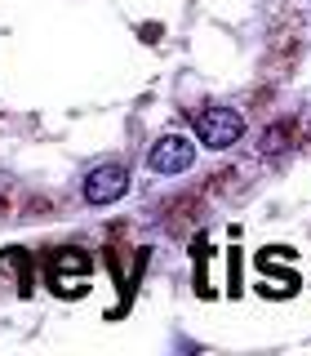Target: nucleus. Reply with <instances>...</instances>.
Instances as JSON below:
<instances>
[{
  "instance_id": "1",
  "label": "nucleus",
  "mask_w": 311,
  "mask_h": 356,
  "mask_svg": "<svg viewBox=\"0 0 311 356\" xmlns=\"http://www.w3.org/2000/svg\"><path fill=\"white\" fill-rule=\"evenodd\" d=\"M240 134H244V116H240L236 107L214 103V107H205V111L196 116V138L205 143L209 152H227V147H236Z\"/></svg>"
},
{
  "instance_id": "2",
  "label": "nucleus",
  "mask_w": 311,
  "mask_h": 356,
  "mask_svg": "<svg viewBox=\"0 0 311 356\" xmlns=\"http://www.w3.org/2000/svg\"><path fill=\"white\" fill-rule=\"evenodd\" d=\"M81 192H85L89 205H116V200L129 192V170L125 165H98V170L85 174Z\"/></svg>"
},
{
  "instance_id": "3",
  "label": "nucleus",
  "mask_w": 311,
  "mask_h": 356,
  "mask_svg": "<svg viewBox=\"0 0 311 356\" xmlns=\"http://www.w3.org/2000/svg\"><path fill=\"white\" fill-rule=\"evenodd\" d=\"M192 161H196V147H192V138H183V134H165V138L147 152V170L151 174H183V170H192Z\"/></svg>"
},
{
  "instance_id": "4",
  "label": "nucleus",
  "mask_w": 311,
  "mask_h": 356,
  "mask_svg": "<svg viewBox=\"0 0 311 356\" xmlns=\"http://www.w3.org/2000/svg\"><path fill=\"white\" fill-rule=\"evenodd\" d=\"M62 267L89 272V259H85V254H58V259H53V272H62ZM81 285H85V276H62V281H58V289H62V294H76Z\"/></svg>"
}]
</instances>
